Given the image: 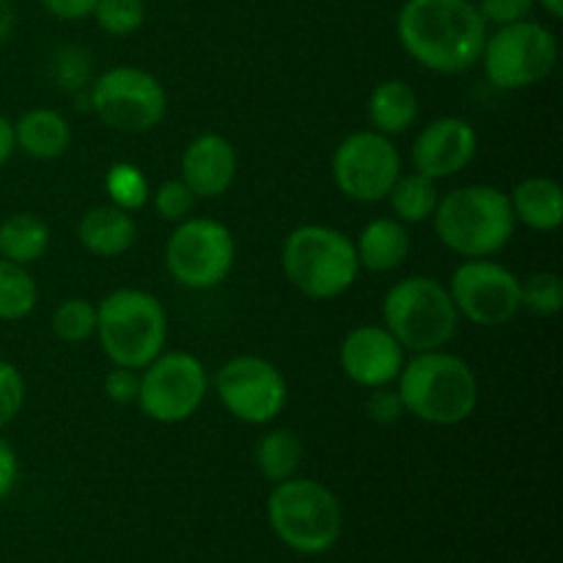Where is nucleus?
<instances>
[{
  "label": "nucleus",
  "instance_id": "f257e3e1",
  "mask_svg": "<svg viewBox=\"0 0 563 563\" xmlns=\"http://www.w3.org/2000/svg\"><path fill=\"white\" fill-rule=\"evenodd\" d=\"M396 33L412 60L438 75H460L482 60L487 22L473 0H407Z\"/></svg>",
  "mask_w": 563,
  "mask_h": 563
},
{
  "label": "nucleus",
  "instance_id": "f03ea898",
  "mask_svg": "<svg viewBox=\"0 0 563 563\" xmlns=\"http://www.w3.org/2000/svg\"><path fill=\"white\" fill-rule=\"evenodd\" d=\"M405 412L434 427L467 421L478 407L476 372L462 357L443 350L418 352L399 372Z\"/></svg>",
  "mask_w": 563,
  "mask_h": 563
},
{
  "label": "nucleus",
  "instance_id": "7ed1b4c3",
  "mask_svg": "<svg viewBox=\"0 0 563 563\" xmlns=\"http://www.w3.org/2000/svg\"><path fill=\"white\" fill-rule=\"evenodd\" d=\"M432 218L440 242L465 258L495 256L517 229L509 196L489 185L456 187L438 201Z\"/></svg>",
  "mask_w": 563,
  "mask_h": 563
},
{
  "label": "nucleus",
  "instance_id": "20e7f679",
  "mask_svg": "<svg viewBox=\"0 0 563 563\" xmlns=\"http://www.w3.org/2000/svg\"><path fill=\"white\" fill-rule=\"evenodd\" d=\"M383 324L405 352L443 350L460 330L451 291L429 275H412L388 289L383 300Z\"/></svg>",
  "mask_w": 563,
  "mask_h": 563
},
{
  "label": "nucleus",
  "instance_id": "39448f33",
  "mask_svg": "<svg viewBox=\"0 0 563 563\" xmlns=\"http://www.w3.org/2000/svg\"><path fill=\"white\" fill-rule=\"evenodd\" d=\"M267 520L275 537L302 555L328 553L344 531L339 498L313 478H286L267 500Z\"/></svg>",
  "mask_w": 563,
  "mask_h": 563
},
{
  "label": "nucleus",
  "instance_id": "423d86ee",
  "mask_svg": "<svg viewBox=\"0 0 563 563\" xmlns=\"http://www.w3.org/2000/svg\"><path fill=\"white\" fill-rule=\"evenodd\" d=\"M286 278L311 300H333L352 289L357 280L355 242L330 225H300L284 242Z\"/></svg>",
  "mask_w": 563,
  "mask_h": 563
},
{
  "label": "nucleus",
  "instance_id": "0eeeda50",
  "mask_svg": "<svg viewBox=\"0 0 563 563\" xmlns=\"http://www.w3.org/2000/svg\"><path fill=\"white\" fill-rule=\"evenodd\" d=\"M97 335L113 366L146 368L168 341L163 302L141 289H119L97 306Z\"/></svg>",
  "mask_w": 563,
  "mask_h": 563
},
{
  "label": "nucleus",
  "instance_id": "6e6552de",
  "mask_svg": "<svg viewBox=\"0 0 563 563\" xmlns=\"http://www.w3.org/2000/svg\"><path fill=\"white\" fill-rule=\"evenodd\" d=\"M484 71L495 88L517 91L542 82L559 64V38L539 22L500 25L482 49Z\"/></svg>",
  "mask_w": 563,
  "mask_h": 563
},
{
  "label": "nucleus",
  "instance_id": "1a4fd4ad",
  "mask_svg": "<svg viewBox=\"0 0 563 563\" xmlns=\"http://www.w3.org/2000/svg\"><path fill=\"white\" fill-rule=\"evenodd\" d=\"M91 108L113 130L148 132L168 113V93L152 71L115 66L93 80Z\"/></svg>",
  "mask_w": 563,
  "mask_h": 563
},
{
  "label": "nucleus",
  "instance_id": "9d476101",
  "mask_svg": "<svg viewBox=\"0 0 563 563\" xmlns=\"http://www.w3.org/2000/svg\"><path fill=\"white\" fill-rule=\"evenodd\" d=\"M165 264L176 284L212 289L234 269V236L212 218L181 220L165 247Z\"/></svg>",
  "mask_w": 563,
  "mask_h": 563
},
{
  "label": "nucleus",
  "instance_id": "9b49d317",
  "mask_svg": "<svg viewBox=\"0 0 563 563\" xmlns=\"http://www.w3.org/2000/svg\"><path fill=\"white\" fill-rule=\"evenodd\" d=\"M207 368L190 352L157 355L146 366L137 388L143 416L157 423H181L198 412L207 396Z\"/></svg>",
  "mask_w": 563,
  "mask_h": 563
},
{
  "label": "nucleus",
  "instance_id": "f8f14e48",
  "mask_svg": "<svg viewBox=\"0 0 563 563\" xmlns=\"http://www.w3.org/2000/svg\"><path fill=\"white\" fill-rule=\"evenodd\" d=\"M401 176L399 148L377 130L352 132L333 154L335 187L361 203L385 201Z\"/></svg>",
  "mask_w": 563,
  "mask_h": 563
},
{
  "label": "nucleus",
  "instance_id": "ddd939ff",
  "mask_svg": "<svg viewBox=\"0 0 563 563\" xmlns=\"http://www.w3.org/2000/svg\"><path fill=\"white\" fill-rule=\"evenodd\" d=\"M449 291L460 317L482 328H500L522 308L520 278L509 267L489 258H467L460 264Z\"/></svg>",
  "mask_w": 563,
  "mask_h": 563
},
{
  "label": "nucleus",
  "instance_id": "4468645a",
  "mask_svg": "<svg viewBox=\"0 0 563 563\" xmlns=\"http://www.w3.org/2000/svg\"><path fill=\"white\" fill-rule=\"evenodd\" d=\"M225 410L242 423L275 421L286 407V379L269 361L256 355H240L225 363L214 379Z\"/></svg>",
  "mask_w": 563,
  "mask_h": 563
},
{
  "label": "nucleus",
  "instance_id": "2eb2a0df",
  "mask_svg": "<svg viewBox=\"0 0 563 563\" xmlns=\"http://www.w3.org/2000/svg\"><path fill=\"white\" fill-rule=\"evenodd\" d=\"M478 148L476 126L460 115H443L423 126L412 143V168L427 179H445L473 163Z\"/></svg>",
  "mask_w": 563,
  "mask_h": 563
},
{
  "label": "nucleus",
  "instance_id": "dca6fc26",
  "mask_svg": "<svg viewBox=\"0 0 563 563\" xmlns=\"http://www.w3.org/2000/svg\"><path fill=\"white\" fill-rule=\"evenodd\" d=\"M405 350L385 324H361L341 341V368L361 388H383L399 377Z\"/></svg>",
  "mask_w": 563,
  "mask_h": 563
},
{
  "label": "nucleus",
  "instance_id": "f3484780",
  "mask_svg": "<svg viewBox=\"0 0 563 563\" xmlns=\"http://www.w3.org/2000/svg\"><path fill=\"white\" fill-rule=\"evenodd\" d=\"M236 179V152L218 132L198 135L181 154V181L196 198H218Z\"/></svg>",
  "mask_w": 563,
  "mask_h": 563
},
{
  "label": "nucleus",
  "instance_id": "a211bd4d",
  "mask_svg": "<svg viewBox=\"0 0 563 563\" xmlns=\"http://www.w3.org/2000/svg\"><path fill=\"white\" fill-rule=\"evenodd\" d=\"M77 236H80V245L93 256L115 258L130 251L137 236V225L124 209L93 207L82 214Z\"/></svg>",
  "mask_w": 563,
  "mask_h": 563
},
{
  "label": "nucleus",
  "instance_id": "6ab92c4d",
  "mask_svg": "<svg viewBox=\"0 0 563 563\" xmlns=\"http://www.w3.org/2000/svg\"><path fill=\"white\" fill-rule=\"evenodd\" d=\"M410 231L401 220L377 218L357 236V264L366 267L368 273H390V269L405 264V258L410 256Z\"/></svg>",
  "mask_w": 563,
  "mask_h": 563
},
{
  "label": "nucleus",
  "instance_id": "aec40b11",
  "mask_svg": "<svg viewBox=\"0 0 563 563\" xmlns=\"http://www.w3.org/2000/svg\"><path fill=\"white\" fill-rule=\"evenodd\" d=\"M515 220L533 231H555L563 220V192L559 181L548 176H533L520 181L509 196Z\"/></svg>",
  "mask_w": 563,
  "mask_h": 563
},
{
  "label": "nucleus",
  "instance_id": "412c9836",
  "mask_svg": "<svg viewBox=\"0 0 563 563\" xmlns=\"http://www.w3.org/2000/svg\"><path fill=\"white\" fill-rule=\"evenodd\" d=\"M14 143L33 159H55L69 148L71 130L55 110H27L14 124Z\"/></svg>",
  "mask_w": 563,
  "mask_h": 563
},
{
  "label": "nucleus",
  "instance_id": "4be33fe9",
  "mask_svg": "<svg viewBox=\"0 0 563 563\" xmlns=\"http://www.w3.org/2000/svg\"><path fill=\"white\" fill-rule=\"evenodd\" d=\"M368 119L383 135H401L418 119V97L405 80H385L368 97Z\"/></svg>",
  "mask_w": 563,
  "mask_h": 563
},
{
  "label": "nucleus",
  "instance_id": "5701e85b",
  "mask_svg": "<svg viewBox=\"0 0 563 563\" xmlns=\"http://www.w3.org/2000/svg\"><path fill=\"white\" fill-rule=\"evenodd\" d=\"M49 231L36 214L20 212L0 223V258L14 264H33L47 253Z\"/></svg>",
  "mask_w": 563,
  "mask_h": 563
},
{
  "label": "nucleus",
  "instance_id": "b1692460",
  "mask_svg": "<svg viewBox=\"0 0 563 563\" xmlns=\"http://www.w3.org/2000/svg\"><path fill=\"white\" fill-rule=\"evenodd\" d=\"M302 465V443L289 429H273L256 443V467L267 482L295 478Z\"/></svg>",
  "mask_w": 563,
  "mask_h": 563
},
{
  "label": "nucleus",
  "instance_id": "393cba45",
  "mask_svg": "<svg viewBox=\"0 0 563 563\" xmlns=\"http://www.w3.org/2000/svg\"><path fill=\"white\" fill-rule=\"evenodd\" d=\"M390 207H394L396 220L401 223H423L434 214L438 207V187L434 179H427L421 174L399 176L396 185L388 192Z\"/></svg>",
  "mask_w": 563,
  "mask_h": 563
},
{
  "label": "nucleus",
  "instance_id": "a878e982",
  "mask_svg": "<svg viewBox=\"0 0 563 563\" xmlns=\"http://www.w3.org/2000/svg\"><path fill=\"white\" fill-rule=\"evenodd\" d=\"M36 302L38 289L31 273L22 264L0 258V319L3 322L25 319L36 308Z\"/></svg>",
  "mask_w": 563,
  "mask_h": 563
},
{
  "label": "nucleus",
  "instance_id": "bb28decb",
  "mask_svg": "<svg viewBox=\"0 0 563 563\" xmlns=\"http://www.w3.org/2000/svg\"><path fill=\"white\" fill-rule=\"evenodd\" d=\"M104 190H108L113 207L124 209V212H135V209L146 207L148 201V179L137 165L115 163L104 176Z\"/></svg>",
  "mask_w": 563,
  "mask_h": 563
},
{
  "label": "nucleus",
  "instance_id": "cd10ccee",
  "mask_svg": "<svg viewBox=\"0 0 563 563\" xmlns=\"http://www.w3.org/2000/svg\"><path fill=\"white\" fill-rule=\"evenodd\" d=\"M53 333L69 344H80L97 333V306L82 297L64 300L53 313Z\"/></svg>",
  "mask_w": 563,
  "mask_h": 563
},
{
  "label": "nucleus",
  "instance_id": "c85d7f7f",
  "mask_svg": "<svg viewBox=\"0 0 563 563\" xmlns=\"http://www.w3.org/2000/svg\"><path fill=\"white\" fill-rule=\"evenodd\" d=\"M99 27L110 36H130L141 31L146 22V3L143 0H97L93 14Z\"/></svg>",
  "mask_w": 563,
  "mask_h": 563
},
{
  "label": "nucleus",
  "instance_id": "c756f323",
  "mask_svg": "<svg viewBox=\"0 0 563 563\" xmlns=\"http://www.w3.org/2000/svg\"><path fill=\"white\" fill-rule=\"evenodd\" d=\"M522 308L537 317H555L563 308V280L555 273H537L520 284Z\"/></svg>",
  "mask_w": 563,
  "mask_h": 563
},
{
  "label": "nucleus",
  "instance_id": "7c9ffc66",
  "mask_svg": "<svg viewBox=\"0 0 563 563\" xmlns=\"http://www.w3.org/2000/svg\"><path fill=\"white\" fill-rule=\"evenodd\" d=\"M192 207H196V196H192V190L181 179L165 181L154 192V209H157L159 218L170 220V223L185 220L192 212Z\"/></svg>",
  "mask_w": 563,
  "mask_h": 563
},
{
  "label": "nucleus",
  "instance_id": "2f4dec72",
  "mask_svg": "<svg viewBox=\"0 0 563 563\" xmlns=\"http://www.w3.org/2000/svg\"><path fill=\"white\" fill-rule=\"evenodd\" d=\"M25 401V379L20 368L9 361H0V429L9 427Z\"/></svg>",
  "mask_w": 563,
  "mask_h": 563
},
{
  "label": "nucleus",
  "instance_id": "473e14b6",
  "mask_svg": "<svg viewBox=\"0 0 563 563\" xmlns=\"http://www.w3.org/2000/svg\"><path fill=\"white\" fill-rule=\"evenodd\" d=\"M537 0H478V11H482L484 22L493 25H511V22L528 20Z\"/></svg>",
  "mask_w": 563,
  "mask_h": 563
},
{
  "label": "nucleus",
  "instance_id": "72a5a7b5",
  "mask_svg": "<svg viewBox=\"0 0 563 563\" xmlns=\"http://www.w3.org/2000/svg\"><path fill=\"white\" fill-rule=\"evenodd\" d=\"M137 388H141V377L135 374V368L115 366L104 377V394L115 405H132V401H137Z\"/></svg>",
  "mask_w": 563,
  "mask_h": 563
},
{
  "label": "nucleus",
  "instance_id": "f704fd0d",
  "mask_svg": "<svg viewBox=\"0 0 563 563\" xmlns=\"http://www.w3.org/2000/svg\"><path fill=\"white\" fill-rule=\"evenodd\" d=\"M366 410L377 423H396L405 416V405H401L399 390H390L388 385L374 388V394L368 396L366 401Z\"/></svg>",
  "mask_w": 563,
  "mask_h": 563
},
{
  "label": "nucleus",
  "instance_id": "c9c22d12",
  "mask_svg": "<svg viewBox=\"0 0 563 563\" xmlns=\"http://www.w3.org/2000/svg\"><path fill=\"white\" fill-rule=\"evenodd\" d=\"M42 5L58 20H82L93 14L97 0H42Z\"/></svg>",
  "mask_w": 563,
  "mask_h": 563
},
{
  "label": "nucleus",
  "instance_id": "e433bc0d",
  "mask_svg": "<svg viewBox=\"0 0 563 563\" xmlns=\"http://www.w3.org/2000/svg\"><path fill=\"white\" fill-rule=\"evenodd\" d=\"M16 473H20V465H16L14 451H11L5 440H0V500L14 489Z\"/></svg>",
  "mask_w": 563,
  "mask_h": 563
},
{
  "label": "nucleus",
  "instance_id": "4c0bfd02",
  "mask_svg": "<svg viewBox=\"0 0 563 563\" xmlns=\"http://www.w3.org/2000/svg\"><path fill=\"white\" fill-rule=\"evenodd\" d=\"M14 124L5 115H0V168L9 163V157L14 154Z\"/></svg>",
  "mask_w": 563,
  "mask_h": 563
},
{
  "label": "nucleus",
  "instance_id": "58836bf2",
  "mask_svg": "<svg viewBox=\"0 0 563 563\" xmlns=\"http://www.w3.org/2000/svg\"><path fill=\"white\" fill-rule=\"evenodd\" d=\"M11 22H14V11H11V3H9V0H0V42L9 36Z\"/></svg>",
  "mask_w": 563,
  "mask_h": 563
},
{
  "label": "nucleus",
  "instance_id": "ea45409f",
  "mask_svg": "<svg viewBox=\"0 0 563 563\" xmlns=\"http://www.w3.org/2000/svg\"><path fill=\"white\" fill-rule=\"evenodd\" d=\"M539 3H542V9L548 11L553 20H561L563 16V0H539Z\"/></svg>",
  "mask_w": 563,
  "mask_h": 563
}]
</instances>
